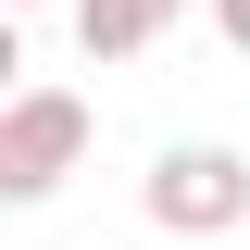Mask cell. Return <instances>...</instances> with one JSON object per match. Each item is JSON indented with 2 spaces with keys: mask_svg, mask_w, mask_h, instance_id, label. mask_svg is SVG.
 I'll return each mask as SVG.
<instances>
[{
  "mask_svg": "<svg viewBox=\"0 0 250 250\" xmlns=\"http://www.w3.org/2000/svg\"><path fill=\"white\" fill-rule=\"evenodd\" d=\"M88 138H100V113L75 88H50V75L13 88V100H0V200H50V188L88 163Z\"/></svg>",
  "mask_w": 250,
  "mask_h": 250,
  "instance_id": "6da1fadb",
  "label": "cell"
},
{
  "mask_svg": "<svg viewBox=\"0 0 250 250\" xmlns=\"http://www.w3.org/2000/svg\"><path fill=\"white\" fill-rule=\"evenodd\" d=\"M150 225L163 238H238L250 225V150H225V138H175V150L150 163Z\"/></svg>",
  "mask_w": 250,
  "mask_h": 250,
  "instance_id": "7a4b0ae2",
  "label": "cell"
},
{
  "mask_svg": "<svg viewBox=\"0 0 250 250\" xmlns=\"http://www.w3.org/2000/svg\"><path fill=\"white\" fill-rule=\"evenodd\" d=\"M175 13H188V0H75V50H88V62H138V50H163Z\"/></svg>",
  "mask_w": 250,
  "mask_h": 250,
  "instance_id": "3957f363",
  "label": "cell"
},
{
  "mask_svg": "<svg viewBox=\"0 0 250 250\" xmlns=\"http://www.w3.org/2000/svg\"><path fill=\"white\" fill-rule=\"evenodd\" d=\"M213 38H225V50H250V0H213Z\"/></svg>",
  "mask_w": 250,
  "mask_h": 250,
  "instance_id": "277c9868",
  "label": "cell"
},
{
  "mask_svg": "<svg viewBox=\"0 0 250 250\" xmlns=\"http://www.w3.org/2000/svg\"><path fill=\"white\" fill-rule=\"evenodd\" d=\"M13 13H50V0H13ZM62 13H75V0H62Z\"/></svg>",
  "mask_w": 250,
  "mask_h": 250,
  "instance_id": "5b68a950",
  "label": "cell"
}]
</instances>
